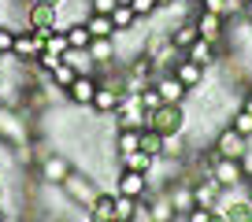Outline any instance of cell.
<instances>
[{
  "label": "cell",
  "instance_id": "1",
  "mask_svg": "<svg viewBox=\"0 0 252 222\" xmlns=\"http://www.w3.org/2000/svg\"><path fill=\"white\" fill-rule=\"evenodd\" d=\"M149 126L163 137H174V134H186L189 119H186V104H159L156 111L149 115Z\"/></svg>",
  "mask_w": 252,
  "mask_h": 222
},
{
  "label": "cell",
  "instance_id": "2",
  "mask_svg": "<svg viewBox=\"0 0 252 222\" xmlns=\"http://www.w3.org/2000/svg\"><path fill=\"white\" fill-rule=\"evenodd\" d=\"M23 26L48 41V33H56V26H60V8H56V4H45V0H30Z\"/></svg>",
  "mask_w": 252,
  "mask_h": 222
},
{
  "label": "cell",
  "instance_id": "3",
  "mask_svg": "<svg viewBox=\"0 0 252 222\" xmlns=\"http://www.w3.org/2000/svg\"><path fill=\"white\" fill-rule=\"evenodd\" d=\"M63 193H67V204L89 211V204L96 200V193H100V189H96V178L82 174V170H71V174H67V182H63Z\"/></svg>",
  "mask_w": 252,
  "mask_h": 222
},
{
  "label": "cell",
  "instance_id": "4",
  "mask_svg": "<svg viewBox=\"0 0 252 222\" xmlns=\"http://www.w3.org/2000/svg\"><path fill=\"white\" fill-rule=\"evenodd\" d=\"M111 122H115V130H145L149 126V111L141 108L137 96L123 93V104H119V111L111 115Z\"/></svg>",
  "mask_w": 252,
  "mask_h": 222
},
{
  "label": "cell",
  "instance_id": "5",
  "mask_svg": "<svg viewBox=\"0 0 252 222\" xmlns=\"http://www.w3.org/2000/svg\"><path fill=\"white\" fill-rule=\"evenodd\" d=\"M212 148L219 152L222 159H241L245 152H249V137H241V134H237V130H234V126L226 122V126H222L219 134H215Z\"/></svg>",
  "mask_w": 252,
  "mask_h": 222
},
{
  "label": "cell",
  "instance_id": "6",
  "mask_svg": "<svg viewBox=\"0 0 252 222\" xmlns=\"http://www.w3.org/2000/svg\"><path fill=\"white\" fill-rule=\"evenodd\" d=\"M41 52H45V37H37L33 30H15V41H11V56H15L19 63H33Z\"/></svg>",
  "mask_w": 252,
  "mask_h": 222
},
{
  "label": "cell",
  "instance_id": "7",
  "mask_svg": "<svg viewBox=\"0 0 252 222\" xmlns=\"http://www.w3.org/2000/svg\"><path fill=\"white\" fill-rule=\"evenodd\" d=\"M193 23H197V33H200L204 41H212V45H222V41H226L230 19L212 15V11H197V15H193Z\"/></svg>",
  "mask_w": 252,
  "mask_h": 222
},
{
  "label": "cell",
  "instance_id": "8",
  "mask_svg": "<svg viewBox=\"0 0 252 222\" xmlns=\"http://www.w3.org/2000/svg\"><path fill=\"white\" fill-rule=\"evenodd\" d=\"M71 170L74 166H71V159L63 156V152H48V156L41 159V182L45 185H63Z\"/></svg>",
  "mask_w": 252,
  "mask_h": 222
},
{
  "label": "cell",
  "instance_id": "9",
  "mask_svg": "<svg viewBox=\"0 0 252 222\" xmlns=\"http://www.w3.org/2000/svg\"><path fill=\"white\" fill-rule=\"evenodd\" d=\"M149 189H152V185H149V178H145V174H137V170H126V166H119V174H115V189H111V193L141 200Z\"/></svg>",
  "mask_w": 252,
  "mask_h": 222
},
{
  "label": "cell",
  "instance_id": "10",
  "mask_svg": "<svg viewBox=\"0 0 252 222\" xmlns=\"http://www.w3.org/2000/svg\"><path fill=\"white\" fill-rule=\"evenodd\" d=\"M163 193H167V200H171V207H174L178 215H186V211H193V207H197V193H193V182H186V178L171 182Z\"/></svg>",
  "mask_w": 252,
  "mask_h": 222
},
{
  "label": "cell",
  "instance_id": "11",
  "mask_svg": "<svg viewBox=\"0 0 252 222\" xmlns=\"http://www.w3.org/2000/svg\"><path fill=\"white\" fill-rule=\"evenodd\" d=\"M152 85H156V93H159V100H163V104H186V96H189V89L182 85L171 71L156 74V78H152Z\"/></svg>",
  "mask_w": 252,
  "mask_h": 222
},
{
  "label": "cell",
  "instance_id": "12",
  "mask_svg": "<svg viewBox=\"0 0 252 222\" xmlns=\"http://www.w3.org/2000/svg\"><path fill=\"white\" fill-rule=\"evenodd\" d=\"M96 74H78V78L71 82V89H67V100L78 104V108H93V96H96Z\"/></svg>",
  "mask_w": 252,
  "mask_h": 222
},
{
  "label": "cell",
  "instance_id": "13",
  "mask_svg": "<svg viewBox=\"0 0 252 222\" xmlns=\"http://www.w3.org/2000/svg\"><path fill=\"white\" fill-rule=\"evenodd\" d=\"M89 59H93L96 71H104V67H115V63H119L115 37H93V45H89ZM96 71H93V74H96Z\"/></svg>",
  "mask_w": 252,
  "mask_h": 222
},
{
  "label": "cell",
  "instance_id": "14",
  "mask_svg": "<svg viewBox=\"0 0 252 222\" xmlns=\"http://www.w3.org/2000/svg\"><path fill=\"white\" fill-rule=\"evenodd\" d=\"M56 30L67 37V48H74V52H89V45H93V33H89V26L82 23V19H74V23H60Z\"/></svg>",
  "mask_w": 252,
  "mask_h": 222
},
{
  "label": "cell",
  "instance_id": "15",
  "mask_svg": "<svg viewBox=\"0 0 252 222\" xmlns=\"http://www.w3.org/2000/svg\"><path fill=\"white\" fill-rule=\"evenodd\" d=\"M186 59H193V63H200L208 71V67H215L222 59V48L219 45H212V41H204V37H197L193 45L186 48Z\"/></svg>",
  "mask_w": 252,
  "mask_h": 222
},
{
  "label": "cell",
  "instance_id": "16",
  "mask_svg": "<svg viewBox=\"0 0 252 222\" xmlns=\"http://www.w3.org/2000/svg\"><path fill=\"white\" fill-rule=\"evenodd\" d=\"M171 74H174V78H178L182 85L189 89V93H193V89H200V85H204V74H208V71H204L200 63H193V59H186V56H182L178 63L171 67Z\"/></svg>",
  "mask_w": 252,
  "mask_h": 222
},
{
  "label": "cell",
  "instance_id": "17",
  "mask_svg": "<svg viewBox=\"0 0 252 222\" xmlns=\"http://www.w3.org/2000/svg\"><path fill=\"white\" fill-rule=\"evenodd\" d=\"M141 204L149 207V219L152 222H178L182 215L171 207V200H167V193H159V196H152V193H145L141 196Z\"/></svg>",
  "mask_w": 252,
  "mask_h": 222
},
{
  "label": "cell",
  "instance_id": "18",
  "mask_svg": "<svg viewBox=\"0 0 252 222\" xmlns=\"http://www.w3.org/2000/svg\"><path fill=\"white\" fill-rule=\"evenodd\" d=\"M212 178L222 185V189H226V185H245V182H249L245 170H241V159H222V156H219V163H215Z\"/></svg>",
  "mask_w": 252,
  "mask_h": 222
},
{
  "label": "cell",
  "instance_id": "19",
  "mask_svg": "<svg viewBox=\"0 0 252 222\" xmlns=\"http://www.w3.org/2000/svg\"><path fill=\"white\" fill-rule=\"evenodd\" d=\"M167 37H171V45L178 48V52H186V48L193 45V41H197L200 33H197V23H193V19H182V23L167 26Z\"/></svg>",
  "mask_w": 252,
  "mask_h": 222
},
{
  "label": "cell",
  "instance_id": "20",
  "mask_svg": "<svg viewBox=\"0 0 252 222\" xmlns=\"http://www.w3.org/2000/svg\"><path fill=\"white\" fill-rule=\"evenodd\" d=\"M86 215L93 222H115V193H96V200L89 204Z\"/></svg>",
  "mask_w": 252,
  "mask_h": 222
},
{
  "label": "cell",
  "instance_id": "21",
  "mask_svg": "<svg viewBox=\"0 0 252 222\" xmlns=\"http://www.w3.org/2000/svg\"><path fill=\"white\" fill-rule=\"evenodd\" d=\"M119 104H123V93H119V89L96 85V96H93V111H96V115H115Z\"/></svg>",
  "mask_w": 252,
  "mask_h": 222
},
{
  "label": "cell",
  "instance_id": "22",
  "mask_svg": "<svg viewBox=\"0 0 252 222\" xmlns=\"http://www.w3.org/2000/svg\"><path fill=\"white\" fill-rule=\"evenodd\" d=\"M0 141H11L15 148L23 144V119L15 111H0Z\"/></svg>",
  "mask_w": 252,
  "mask_h": 222
},
{
  "label": "cell",
  "instance_id": "23",
  "mask_svg": "<svg viewBox=\"0 0 252 222\" xmlns=\"http://www.w3.org/2000/svg\"><path fill=\"white\" fill-rule=\"evenodd\" d=\"M219 189H222V185L215 182V178H200V182H193V193H197V204L200 207H215Z\"/></svg>",
  "mask_w": 252,
  "mask_h": 222
},
{
  "label": "cell",
  "instance_id": "24",
  "mask_svg": "<svg viewBox=\"0 0 252 222\" xmlns=\"http://www.w3.org/2000/svg\"><path fill=\"white\" fill-rule=\"evenodd\" d=\"M74 78H78V71H74V67L67 63V59H63V63L56 67L52 74H48V85H52L56 93H63V96H67V89H71V82H74Z\"/></svg>",
  "mask_w": 252,
  "mask_h": 222
},
{
  "label": "cell",
  "instance_id": "25",
  "mask_svg": "<svg viewBox=\"0 0 252 222\" xmlns=\"http://www.w3.org/2000/svg\"><path fill=\"white\" fill-rule=\"evenodd\" d=\"M141 148V130H115V156H130Z\"/></svg>",
  "mask_w": 252,
  "mask_h": 222
},
{
  "label": "cell",
  "instance_id": "26",
  "mask_svg": "<svg viewBox=\"0 0 252 222\" xmlns=\"http://www.w3.org/2000/svg\"><path fill=\"white\" fill-rule=\"evenodd\" d=\"M111 26H115V33H134L137 30V15L130 11V4L119 0V8L111 11Z\"/></svg>",
  "mask_w": 252,
  "mask_h": 222
},
{
  "label": "cell",
  "instance_id": "27",
  "mask_svg": "<svg viewBox=\"0 0 252 222\" xmlns=\"http://www.w3.org/2000/svg\"><path fill=\"white\" fill-rule=\"evenodd\" d=\"M152 163H156V156H149V152H141V148L119 159V166H126V170H137V174H149Z\"/></svg>",
  "mask_w": 252,
  "mask_h": 222
},
{
  "label": "cell",
  "instance_id": "28",
  "mask_svg": "<svg viewBox=\"0 0 252 222\" xmlns=\"http://www.w3.org/2000/svg\"><path fill=\"white\" fill-rule=\"evenodd\" d=\"M82 23L89 26V33H93V37H119L115 26H111V15H93V11H89Z\"/></svg>",
  "mask_w": 252,
  "mask_h": 222
},
{
  "label": "cell",
  "instance_id": "29",
  "mask_svg": "<svg viewBox=\"0 0 252 222\" xmlns=\"http://www.w3.org/2000/svg\"><path fill=\"white\" fill-rule=\"evenodd\" d=\"M137 204H141V200H134V196H119V193H115V222H134Z\"/></svg>",
  "mask_w": 252,
  "mask_h": 222
},
{
  "label": "cell",
  "instance_id": "30",
  "mask_svg": "<svg viewBox=\"0 0 252 222\" xmlns=\"http://www.w3.org/2000/svg\"><path fill=\"white\" fill-rule=\"evenodd\" d=\"M141 152H149V156H163V134H156L152 126L141 130Z\"/></svg>",
  "mask_w": 252,
  "mask_h": 222
},
{
  "label": "cell",
  "instance_id": "31",
  "mask_svg": "<svg viewBox=\"0 0 252 222\" xmlns=\"http://www.w3.org/2000/svg\"><path fill=\"white\" fill-rule=\"evenodd\" d=\"M230 126H234L241 137H249V141H252V111L234 108V115H230Z\"/></svg>",
  "mask_w": 252,
  "mask_h": 222
},
{
  "label": "cell",
  "instance_id": "32",
  "mask_svg": "<svg viewBox=\"0 0 252 222\" xmlns=\"http://www.w3.org/2000/svg\"><path fill=\"white\" fill-rule=\"evenodd\" d=\"M226 215L230 222H252V200H245V204H234V207H226Z\"/></svg>",
  "mask_w": 252,
  "mask_h": 222
},
{
  "label": "cell",
  "instance_id": "33",
  "mask_svg": "<svg viewBox=\"0 0 252 222\" xmlns=\"http://www.w3.org/2000/svg\"><path fill=\"white\" fill-rule=\"evenodd\" d=\"M60 63H63V56H56V52H41L37 59H33V67H37V71H45V74H52Z\"/></svg>",
  "mask_w": 252,
  "mask_h": 222
},
{
  "label": "cell",
  "instance_id": "34",
  "mask_svg": "<svg viewBox=\"0 0 252 222\" xmlns=\"http://www.w3.org/2000/svg\"><path fill=\"white\" fill-rule=\"evenodd\" d=\"M137 100H141V108H145V111H149V115H152V111H156V108H159V104H163V100H159V93H156V85H149V89H141V93H137Z\"/></svg>",
  "mask_w": 252,
  "mask_h": 222
},
{
  "label": "cell",
  "instance_id": "35",
  "mask_svg": "<svg viewBox=\"0 0 252 222\" xmlns=\"http://www.w3.org/2000/svg\"><path fill=\"white\" fill-rule=\"evenodd\" d=\"M45 52H56V56H67V37H63L60 30H56V33H48V41H45Z\"/></svg>",
  "mask_w": 252,
  "mask_h": 222
},
{
  "label": "cell",
  "instance_id": "36",
  "mask_svg": "<svg viewBox=\"0 0 252 222\" xmlns=\"http://www.w3.org/2000/svg\"><path fill=\"white\" fill-rule=\"evenodd\" d=\"M182 219H186V222H212L215 219V207H193V211H186V215H182Z\"/></svg>",
  "mask_w": 252,
  "mask_h": 222
},
{
  "label": "cell",
  "instance_id": "37",
  "mask_svg": "<svg viewBox=\"0 0 252 222\" xmlns=\"http://www.w3.org/2000/svg\"><path fill=\"white\" fill-rule=\"evenodd\" d=\"M119 8V0H89V11L93 15H111Z\"/></svg>",
  "mask_w": 252,
  "mask_h": 222
},
{
  "label": "cell",
  "instance_id": "38",
  "mask_svg": "<svg viewBox=\"0 0 252 222\" xmlns=\"http://www.w3.org/2000/svg\"><path fill=\"white\" fill-rule=\"evenodd\" d=\"M200 8L197 11H212V15H222L226 19V0H197Z\"/></svg>",
  "mask_w": 252,
  "mask_h": 222
},
{
  "label": "cell",
  "instance_id": "39",
  "mask_svg": "<svg viewBox=\"0 0 252 222\" xmlns=\"http://www.w3.org/2000/svg\"><path fill=\"white\" fill-rule=\"evenodd\" d=\"M11 41H15V30L0 26V52H11Z\"/></svg>",
  "mask_w": 252,
  "mask_h": 222
},
{
  "label": "cell",
  "instance_id": "40",
  "mask_svg": "<svg viewBox=\"0 0 252 222\" xmlns=\"http://www.w3.org/2000/svg\"><path fill=\"white\" fill-rule=\"evenodd\" d=\"M241 170H245V178H252V141H249V152L241 156Z\"/></svg>",
  "mask_w": 252,
  "mask_h": 222
},
{
  "label": "cell",
  "instance_id": "41",
  "mask_svg": "<svg viewBox=\"0 0 252 222\" xmlns=\"http://www.w3.org/2000/svg\"><path fill=\"white\" fill-rule=\"evenodd\" d=\"M241 108L252 111V85H241Z\"/></svg>",
  "mask_w": 252,
  "mask_h": 222
},
{
  "label": "cell",
  "instance_id": "42",
  "mask_svg": "<svg viewBox=\"0 0 252 222\" xmlns=\"http://www.w3.org/2000/svg\"><path fill=\"white\" fill-rule=\"evenodd\" d=\"M212 222H230V219H226L222 211H215V219H212Z\"/></svg>",
  "mask_w": 252,
  "mask_h": 222
},
{
  "label": "cell",
  "instance_id": "43",
  "mask_svg": "<svg viewBox=\"0 0 252 222\" xmlns=\"http://www.w3.org/2000/svg\"><path fill=\"white\" fill-rule=\"evenodd\" d=\"M0 222H8V207H0Z\"/></svg>",
  "mask_w": 252,
  "mask_h": 222
},
{
  "label": "cell",
  "instance_id": "44",
  "mask_svg": "<svg viewBox=\"0 0 252 222\" xmlns=\"http://www.w3.org/2000/svg\"><path fill=\"white\" fill-rule=\"evenodd\" d=\"M167 4H171V0H156V8H159V11H163V8H167Z\"/></svg>",
  "mask_w": 252,
  "mask_h": 222
},
{
  "label": "cell",
  "instance_id": "45",
  "mask_svg": "<svg viewBox=\"0 0 252 222\" xmlns=\"http://www.w3.org/2000/svg\"><path fill=\"white\" fill-rule=\"evenodd\" d=\"M245 15H249V19H252V0H249V4H245Z\"/></svg>",
  "mask_w": 252,
  "mask_h": 222
},
{
  "label": "cell",
  "instance_id": "46",
  "mask_svg": "<svg viewBox=\"0 0 252 222\" xmlns=\"http://www.w3.org/2000/svg\"><path fill=\"white\" fill-rule=\"evenodd\" d=\"M249 200H252V178H249Z\"/></svg>",
  "mask_w": 252,
  "mask_h": 222
},
{
  "label": "cell",
  "instance_id": "47",
  "mask_svg": "<svg viewBox=\"0 0 252 222\" xmlns=\"http://www.w3.org/2000/svg\"><path fill=\"white\" fill-rule=\"evenodd\" d=\"M45 4H56V8H60V0H45Z\"/></svg>",
  "mask_w": 252,
  "mask_h": 222
},
{
  "label": "cell",
  "instance_id": "48",
  "mask_svg": "<svg viewBox=\"0 0 252 222\" xmlns=\"http://www.w3.org/2000/svg\"><path fill=\"white\" fill-rule=\"evenodd\" d=\"M0 56H4V52H0Z\"/></svg>",
  "mask_w": 252,
  "mask_h": 222
}]
</instances>
